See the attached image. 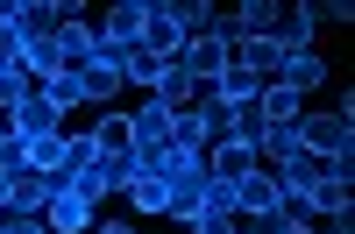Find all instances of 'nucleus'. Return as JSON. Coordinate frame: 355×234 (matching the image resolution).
Returning a JSON list of instances; mask_svg holds the SVG:
<instances>
[{"mask_svg":"<svg viewBox=\"0 0 355 234\" xmlns=\"http://www.w3.org/2000/svg\"><path fill=\"white\" fill-rule=\"evenodd\" d=\"M164 71H171V57L142 50V43H135V50L121 57V78H128V85H142V93H157V78H164Z\"/></svg>","mask_w":355,"mask_h":234,"instance_id":"obj_21","label":"nucleus"},{"mask_svg":"<svg viewBox=\"0 0 355 234\" xmlns=\"http://www.w3.org/2000/svg\"><path fill=\"white\" fill-rule=\"evenodd\" d=\"M256 107H263V128H291V121L306 114V100H299V93H284V85H263Z\"/></svg>","mask_w":355,"mask_h":234,"instance_id":"obj_19","label":"nucleus"},{"mask_svg":"<svg viewBox=\"0 0 355 234\" xmlns=\"http://www.w3.org/2000/svg\"><path fill=\"white\" fill-rule=\"evenodd\" d=\"M270 85H284V93H320V85H327V57H320V50H291L284 57V64H277V78Z\"/></svg>","mask_w":355,"mask_h":234,"instance_id":"obj_9","label":"nucleus"},{"mask_svg":"<svg viewBox=\"0 0 355 234\" xmlns=\"http://www.w3.org/2000/svg\"><path fill=\"white\" fill-rule=\"evenodd\" d=\"M121 50H93V64H78V93H85V107H114V100H121Z\"/></svg>","mask_w":355,"mask_h":234,"instance_id":"obj_4","label":"nucleus"},{"mask_svg":"<svg viewBox=\"0 0 355 234\" xmlns=\"http://www.w3.org/2000/svg\"><path fill=\"white\" fill-rule=\"evenodd\" d=\"M128 128H135V163H150L157 150H171V107H164V100L128 107Z\"/></svg>","mask_w":355,"mask_h":234,"instance_id":"obj_6","label":"nucleus"},{"mask_svg":"<svg viewBox=\"0 0 355 234\" xmlns=\"http://www.w3.org/2000/svg\"><path fill=\"white\" fill-rule=\"evenodd\" d=\"M43 100H50L57 114H78V107H85V93H78V71H57V78L43 85Z\"/></svg>","mask_w":355,"mask_h":234,"instance_id":"obj_25","label":"nucleus"},{"mask_svg":"<svg viewBox=\"0 0 355 234\" xmlns=\"http://www.w3.org/2000/svg\"><path fill=\"white\" fill-rule=\"evenodd\" d=\"M93 220H100V206H85V199L64 192V185H57L50 206H43V227H50V234H93Z\"/></svg>","mask_w":355,"mask_h":234,"instance_id":"obj_8","label":"nucleus"},{"mask_svg":"<svg viewBox=\"0 0 355 234\" xmlns=\"http://www.w3.org/2000/svg\"><path fill=\"white\" fill-rule=\"evenodd\" d=\"M50 178H43V170H15V178H8V213H36L43 220V206H50Z\"/></svg>","mask_w":355,"mask_h":234,"instance_id":"obj_16","label":"nucleus"},{"mask_svg":"<svg viewBox=\"0 0 355 234\" xmlns=\"http://www.w3.org/2000/svg\"><path fill=\"white\" fill-rule=\"evenodd\" d=\"M249 170H256V150H249V142H214V150H206V178H220V185H234V178H249Z\"/></svg>","mask_w":355,"mask_h":234,"instance_id":"obj_15","label":"nucleus"},{"mask_svg":"<svg viewBox=\"0 0 355 234\" xmlns=\"http://www.w3.org/2000/svg\"><path fill=\"white\" fill-rule=\"evenodd\" d=\"M291 142H299L306 156H320V163H348L355 156V121L348 114H299V121H291Z\"/></svg>","mask_w":355,"mask_h":234,"instance_id":"obj_1","label":"nucleus"},{"mask_svg":"<svg viewBox=\"0 0 355 234\" xmlns=\"http://www.w3.org/2000/svg\"><path fill=\"white\" fill-rule=\"evenodd\" d=\"M8 135H15V114H0V142H8Z\"/></svg>","mask_w":355,"mask_h":234,"instance_id":"obj_30","label":"nucleus"},{"mask_svg":"<svg viewBox=\"0 0 355 234\" xmlns=\"http://www.w3.org/2000/svg\"><path fill=\"white\" fill-rule=\"evenodd\" d=\"M142 50H157V57H178V50H185V28H178L171 0H150V8H142Z\"/></svg>","mask_w":355,"mask_h":234,"instance_id":"obj_12","label":"nucleus"},{"mask_svg":"<svg viewBox=\"0 0 355 234\" xmlns=\"http://www.w3.org/2000/svg\"><path fill=\"white\" fill-rule=\"evenodd\" d=\"M28 93H36V78H28V71H15V64H0V114H15Z\"/></svg>","mask_w":355,"mask_h":234,"instance_id":"obj_26","label":"nucleus"},{"mask_svg":"<svg viewBox=\"0 0 355 234\" xmlns=\"http://www.w3.org/2000/svg\"><path fill=\"white\" fill-rule=\"evenodd\" d=\"M277 28V0H242V8H220V36L227 43H256Z\"/></svg>","mask_w":355,"mask_h":234,"instance_id":"obj_7","label":"nucleus"},{"mask_svg":"<svg viewBox=\"0 0 355 234\" xmlns=\"http://www.w3.org/2000/svg\"><path fill=\"white\" fill-rule=\"evenodd\" d=\"M348 178H355V156H348V163H327V170L313 178V192L299 199V206H306V213H320V220L348 213V199H355V185H348Z\"/></svg>","mask_w":355,"mask_h":234,"instance_id":"obj_5","label":"nucleus"},{"mask_svg":"<svg viewBox=\"0 0 355 234\" xmlns=\"http://www.w3.org/2000/svg\"><path fill=\"white\" fill-rule=\"evenodd\" d=\"M121 199H128V206H135V213H164V206H171V185L157 178V170H150V163H142V170H135V178L121 185Z\"/></svg>","mask_w":355,"mask_h":234,"instance_id":"obj_18","label":"nucleus"},{"mask_svg":"<svg viewBox=\"0 0 355 234\" xmlns=\"http://www.w3.org/2000/svg\"><path fill=\"white\" fill-rule=\"evenodd\" d=\"M227 234H256V227H227Z\"/></svg>","mask_w":355,"mask_h":234,"instance_id":"obj_31","label":"nucleus"},{"mask_svg":"<svg viewBox=\"0 0 355 234\" xmlns=\"http://www.w3.org/2000/svg\"><path fill=\"white\" fill-rule=\"evenodd\" d=\"M234 64H242V71H256L263 85H270V78H277V64H284V50H277L270 36H256V43H234Z\"/></svg>","mask_w":355,"mask_h":234,"instance_id":"obj_20","label":"nucleus"},{"mask_svg":"<svg viewBox=\"0 0 355 234\" xmlns=\"http://www.w3.org/2000/svg\"><path fill=\"white\" fill-rule=\"evenodd\" d=\"M0 234H50L36 213H0Z\"/></svg>","mask_w":355,"mask_h":234,"instance_id":"obj_27","label":"nucleus"},{"mask_svg":"<svg viewBox=\"0 0 355 234\" xmlns=\"http://www.w3.org/2000/svg\"><path fill=\"white\" fill-rule=\"evenodd\" d=\"M313 36H320V21H313V8H277V28H270V43L291 57V50H313Z\"/></svg>","mask_w":355,"mask_h":234,"instance_id":"obj_17","label":"nucleus"},{"mask_svg":"<svg viewBox=\"0 0 355 234\" xmlns=\"http://www.w3.org/2000/svg\"><path fill=\"white\" fill-rule=\"evenodd\" d=\"M85 135H93V150H100V156H128V150H135L128 107H93V128H85Z\"/></svg>","mask_w":355,"mask_h":234,"instance_id":"obj_11","label":"nucleus"},{"mask_svg":"<svg viewBox=\"0 0 355 234\" xmlns=\"http://www.w3.org/2000/svg\"><path fill=\"white\" fill-rule=\"evenodd\" d=\"M270 213H291L284 206V185H277V170H249V178H234V220H270Z\"/></svg>","mask_w":355,"mask_h":234,"instance_id":"obj_2","label":"nucleus"},{"mask_svg":"<svg viewBox=\"0 0 355 234\" xmlns=\"http://www.w3.org/2000/svg\"><path fill=\"white\" fill-rule=\"evenodd\" d=\"M171 15H178V28H185V43L220 28V8H214V0H171Z\"/></svg>","mask_w":355,"mask_h":234,"instance_id":"obj_22","label":"nucleus"},{"mask_svg":"<svg viewBox=\"0 0 355 234\" xmlns=\"http://www.w3.org/2000/svg\"><path fill=\"white\" fill-rule=\"evenodd\" d=\"M93 156H100V150H93V135H85V128H64V170H57V185H71Z\"/></svg>","mask_w":355,"mask_h":234,"instance_id":"obj_24","label":"nucleus"},{"mask_svg":"<svg viewBox=\"0 0 355 234\" xmlns=\"http://www.w3.org/2000/svg\"><path fill=\"white\" fill-rule=\"evenodd\" d=\"M348 227H355V220H348V213H334V220H327V227H320V234H348Z\"/></svg>","mask_w":355,"mask_h":234,"instance_id":"obj_29","label":"nucleus"},{"mask_svg":"<svg viewBox=\"0 0 355 234\" xmlns=\"http://www.w3.org/2000/svg\"><path fill=\"white\" fill-rule=\"evenodd\" d=\"M93 234H135V220H93Z\"/></svg>","mask_w":355,"mask_h":234,"instance_id":"obj_28","label":"nucleus"},{"mask_svg":"<svg viewBox=\"0 0 355 234\" xmlns=\"http://www.w3.org/2000/svg\"><path fill=\"white\" fill-rule=\"evenodd\" d=\"M36 135H64V114L43 100V85H36V93L15 107V142H36Z\"/></svg>","mask_w":355,"mask_h":234,"instance_id":"obj_14","label":"nucleus"},{"mask_svg":"<svg viewBox=\"0 0 355 234\" xmlns=\"http://www.w3.org/2000/svg\"><path fill=\"white\" fill-rule=\"evenodd\" d=\"M171 64H178V71H185L192 85H214V78H220V71L234 64V43H227V36H220V28H214V36H192L185 50H178V57H171Z\"/></svg>","mask_w":355,"mask_h":234,"instance_id":"obj_3","label":"nucleus"},{"mask_svg":"<svg viewBox=\"0 0 355 234\" xmlns=\"http://www.w3.org/2000/svg\"><path fill=\"white\" fill-rule=\"evenodd\" d=\"M93 50H100V28L85 21V15H64V21H57V57H64V71L93 64Z\"/></svg>","mask_w":355,"mask_h":234,"instance_id":"obj_13","label":"nucleus"},{"mask_svg":"<svg viewBox=\"0 0 355 234\" xmlns=\"http://www.w3.org/2000/svg\"><path fill=\"white\" fill-rule=\"evenodd\" d=\"M21 156H28V170H43V178L57 185V170H64V135H36V142H21Z\"/></svg>","mask_w":355,"mask_h":234,"instance_id":"obj_23","label":"nucleus"},{"mask_svg":"<svg viewBox=\"0 0 355 234\" xmlns=\"http://www.w3.org/2000/svg\"><path fill=\"white\" fill-rule=\"evenodd\" d=\"M142 8H150V0H114V8H107V21H100V43L128 57V50L142 43Z\"/></svg>","mask_w":355,"mask_h":234,"instance_id":"obj_10","label":"nucleus"}]
</instances>
